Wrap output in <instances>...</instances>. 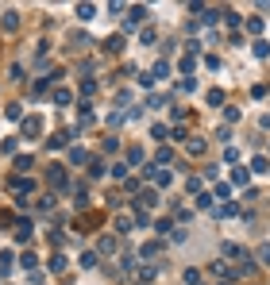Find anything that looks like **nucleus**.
Masks as SVG:
<instances>
[{
  "mask_svg": "<svg viewBox=\"0 0 270 285\" xmlns=\"http://www.w3.org/2000/svg\"><path fill=\"white\" fill-rule=\"evenodd\" d=\"M216 216H239V204L235 201H228V204H220V208H213Z\"/></svg>",
  "mask_w": 270,
  "mask_h": 285,
  "instance_id": "nucleus-18",
  "label": "nucleus"
},
{
  "mask_svg": "<svg viewBox=\"0 0 270 285\" xmlns=\"http://www.w3.org/2000/svg\"><path fill=\"white\" fill-rule=\"evenodd\" d=\"M232 185H247V170H232Z\"/></svg>",
  "mask_w": 270,
  "mask_h": 285,
  "instance_id": "nucleus-46",
  "label": "nucleus"
},
{
  "mask_svg": "<svg viewBox=\"0 0 270 285\" xmlns=\"http://www.w3.org/2000/svg\"><path fill=\"white\" fill-rule=\"evenodd\" d=\"M54 104H58V108L73 104V93H70V89H54Z\"/></svg>",
  "mask_w": 270,
  "mask_h": 285,
  "instance_id": "nucleus-9",
  "label": "nucleus"
},
{
  "mask_svg": "<svg viewBox=\"0 0 270 285\" xmlns=\"http://www.w3.org/2000/svg\"><path fill=\"white\" fill-rule=\"evenodd\" d=\"M16 147H19L16 139H4V143H0V151H4V154H16Z\"/></svg>",
  "mask_w": 270,
  "mask_h": 285,
  "instance_id": "nucleus-50",
  "label": "nucleus"
},
{
  "mask_svg": "<svg viewBox=\"0 0 270 285\" xmlns=\"http://www.w3.org/2000/svg\"><path fill=\"white\" fill-rule=\"evenodd\" d=\"M143 19H147V8H143V4H131V8H127V19H124V31H131V27H139Z\"/></svg>",
  "mask_w": 270,
  "mask_h": 285,
  "instance_id": "nucleus-1",
  "label": "nucleus"
},
{
  "mask_svg": "<svg viewBox=\"0 0 270 285\" xmlns=\"http://www.w3.org/2000/svg\"><path fill=\"white\" fill-rule=\"evenodd\" d=\"M155 231H159V235L162 231H174V224H170V220H155Z\"/></svg>",
  "mask_w": 270,
  "mask_h": 285,
  "instance_id": "nucleus-53",
  "label": "nucleus"
},
{
  "mask_svg": "<svg viewBox=\"0 0 270 285\" xmlns=\"http://www.w3.org/2000/svg\"><path fill=\"white\" fill-rule=\"evenodd\" d=\"M209 104H224V93L220 89H209Z\"/></svg>",
  "mask_w": 270,
  "mask_h": 285,
  "instance_id": "nucleus-51",
  "label": "nucleus"
},
{
  "mask_svg": "<svg viewBox=\"0 0 270 285\" xmlns=\"http://www.w3.org/2000/svg\"><path fill=\"white\" fill-rule=\"evenodd\" d=\"M19 127H23V135H27V139H39V135H43V119H39V116H23V119H19Z\"/></svg>",
  "mask_w": 270,
  "mask_h": 285,
  "instance_id": "nucleus-2",
  "label": "nucleus"
},
{
  "mask_svg": "<svg viewBox=\"0 0 270 285\" xmlns=\"http://www.w3.org/2000/svg\"><path fill=\"white\" fill-rule=\"evenodd\" d=\"M178 93H197V77H181L178 81Z\"/></svg>",
  "mask_w": 270,
  "mask_h": 285,
  "instance_id": "nucleus-25",
  "label": "nucleus"
},
{
  "mask_svg": "<svg viewBox=\"0 0 270 285\" xmlns=\"http://www.w3.org/2000/svg\"><path fill=\"white\" fill-rule=\"evenodd\" d=\"M151 139H170V127H166V123H159V119H155V127H151Z\"/></svg>",
  "mask_w": 270,
  "mask_h": 285,
  "instance_id": "nucleus-20",
  "label": "nucleus"
},
{
  "mask_svg": "<svg viewBox=\"0 0 270 285\" xmlns=\"http://www.w3.org/2000/svg\"><path fill=\"white\" fill-rule=\"evenodd\" d=\"M97 16V4H77V19H93Z\"/></svg>",
  "mask_w": 270,
  "mask_h": 285,
  "instance_id": "nucleus-22",
  "label": "nucleus"
},
{
  "mask_svg": "<svg viewBox=\"0 0 270 285\" xmlns=\"http://www.w3.org/2000/svg\"><path fill=\"white\" fill-rule=\"evenodd\" d=\"M70 139H73V131H58V135H51V143H47V147H51V151H62Z\"/></svg>",
  "mask_w": 270,
  "mask_h": 285,
  "instance_id": "nucleus-5",
  "label": "nucleus"
},
{
  "mask_svg": "<svg viewBox=\"0 0 270 285\" xmlns=\"http://www.w3.org/2000/svg\"><path fill=\"white\" fill-rule=\"evenodd\" d=\"M139 39H143V43H155V39H159V31H155V27H143V31H139Z\"/></svg>",
  "mask_w": 270,
  "mask_h": 285,
  "instance_id": "nucleus-41",
  "label": "nucleus"
},
{
  "mask_svg": "<svg viewBox=\"0 0 270 285\" xmlns=\"http://www.w3.org/2000/svg\"><path fill=\"white\" fill-rule=\"evenodd\" d=\"M97 258H101V254H93V251H85V254H81V266H85V270H93V266H97Z\"/></svg>",
  "mask_w": 270,
  "mask_h": 285,
  "instance_id": "nucleus-38",
  "label": "nucleus"
},
{
  "mask_svg": "<svg viewBox=\"0 0 270 285\" xmlns=\"http://www.w3.org/2000/svg\"><path fill=\"white\" fill-rule=\"evenodd\" d=\"M259 266H270V243L259 247Z\"/></svg>",
  "mask_w": 270,
  "mask_h": 285,
  "instance_id": "nucleus-40",
  "label": "nucleus"
},
{
  "mask_svg": "<svg viewBox=\"0 0 270 285\" xmlns=\"http://www.w3.org/2000/svg\"><path fill=\"white\" fill-rule=\"evenodd\" d=\"M12 166L23 173V170H31V166H35V158H31V154H16V162H12Z\"/></svg>",
  "mask_w": 270,
  "mask_h": 285,
  "instance_id": "nucleus-17",
  "label": "nucleus"
},
{
  "mask_svg": "<svg viewBox=\"0 0 270 285\" xmlns=\"http://www.w3.org/2000/svg\"><path fill=\"white\" fill-rule=\"evenodd\" d=\"M105 50H108V54L124 50V35H108V39H105Z\"/></svg>",
  "mask_w": 270,
  "mask_h": 285,
  "instance_id": "nucleus-12",
  "label": "nucleus"
},
{
  "mask_svg": "<svg viewBox=\"0 0 270 285\" xmlns=\"http://www.w3.org/2000/svg\"><path fill=\"white\" fill-rule=\"evenodd\" d=\"M224 23H228V27H239V16H235V12L228 8V12H224Z\"/></svg>",
  "mask_w": 270,
  "mask_h": 285,
  "instance_id": "nucleus-47",
  "label": "nucleus"
},
{
  "mask_svg": "<svg viewBox=\"0 0 270 285\" xmlns=\"http://www.w3.org/2000/svg\"><path fill=\"white\" fill-rule=\"evenodd\" d=\"M247 31H251L255 39H263V19H259V16H251V19H247Z\"/></svg>",
  "mask_w": 270,
  "mask_h": 285,
  "instance_id": "nucleus-23",
  "label": "nucleus"
},
{
  "mask_svg": "<svg viewBox=\"0 0 270 285\" xmlns=\"http://www.w3.org/2000/svg\"><path fill=\"white\" fill-rule=\"evenodd\" d=\"M213 274L216 278H235V270H228V262H213Z\"/></svg>",
  "mask_w": 270,
  "mask_h": 285,
  "instance_id": "nucleus-27",
  "label": "nucleus"
},
{
  "mask_svg": "<svg viewBox=\"0 0 270 285\" xmlns=\"http://www.w3.org/2000/svg\"><path fill=\"white\" fill-rule=\"evenodd\" d=\"M19 27V16L16 12H4V31H16Z\"/></svg>",
  "mask_w": 270,
  "mask_h": 285,
  "instance_id": "nucleus-28",
  "label": "nucleus"
},
{
  "mask_svg": "<svg viewBox=\"0 0 270 285\" xmlns=\"http://www.w3.org/2000/svg\"><path fill=\"white\" fill-rule=\"evenodd\" d=\"M35 262H39V258H35V254H31V251H27V254H23V258H19V266H23V270H31V274H35Z\"/></svg>",
  "mask_w": 270,
  "mask_h": 285,
  "instance_id": "nucleus-37",
  "label": "nucleus"
},
{
  "mask_svg": "<svg viewBox=\"0 0 270 285\" xmlns=\"http://www.w3.org/2000/svg\"><path fill=\"white\" fill-rule=\"evenodd\" d=\"M12 266H16L12 251H0V274H12Z\"/></svg>",
  "mask_w": 270,
  "mask_h": 285,
  "instance_id": "nucleus-16",
  "label": "nucleus"
},
{
  "mask_svg": "<svg viewBox=\"0 0 270 285\" xmlns=\"http://www.w3.org/2000/svg\"><path fill=\"white\" fill-rule=\"evenodd\" d=\"M213 201H216V197H209V193H201V197H197V208H201V212H213Z\"/></svg>",
  "mask_w": 270,
  "mask_h": 285,
  "instance_id": "nucleus-31",
  "label": "nucleus"
},
{
  "mask_svg": "<svg viewBox=\"0 0 270 285\" xmlns=\"http://www.w3.org/2000/svg\"><path fill=\"white\" fill-rule=\"evenodd\" d=\"M155 278H159V266H155V262H147V266L135 274V285H151Z\"/></svg>",
  "mask_w": 270,
  "mask_h": 285,
  "instance_id": "nucleus-4",
  "label": "nucleus"
},
{
  "mask_svg": "<svg viewBox=\"0 0 270 285\" xmlns=\"http://www.w3.org/2000/svg\"><path fill=\"white\" fill-rule=\"evenodd\" d=\"M16 239H19V243L31 239V220H27V216H19V224H16Z\"/></svg>",
  "mask_w": 270,
  "mask_h": 285,
  "instance_id": "nucleus-6",
  "label": "nucleus"
},
{
  "mask_svg": "<svg viewBox=\"0 0 270 285\" xmlns=\"http://www.w3.org/2000/svg\"><path fill=\"white\" fill-rule=\"evenodd\" d=\"M70 162H73V166H81V162H89V154H85L81 147H73V151H70Z\"/></svg>",
  "mask_w": 270,
  "mask_h": 285,
  "instance_id": "nucleus-29",
  "label": "nucleus"
},
{
  "mask_svg": "<svg viewBox=\"0 0 270 285\" xmlns=\"http://www.w3.org/2000/svg\"><path fill=\"white\" fill-rule=\"evenodd\" d=\"M47 181H51L54 189H70V173L62 170V166H47Z\"/></svg>",
  "mask_w": 270,
  "mask_h": 285,
  "instance_id": "nucleus-3",
  "label": "nucleus"
},
{
  "mask_svg": "<svg viewBox=\"0 0 270 285\" xmlns=\"http://www.w3.org/2000/svg\"><path fill=\"white\" fill-rule=\"evenodd\" d=\"M251 54H255V58H267L270 54V43H267V39H255V43H251Z\"/></svg>",
  "mask_w": 270,
  "mask_h": 285,
  "instance_id": "nucleus-14",
  "label": "nucleus"
},
{
  "mask_svg": "<svg viewBox=\"0 0 270 285\" xmlns=\"http://www.w3.org/2000/svg\"><path fill=\"white\" fill-rule=\"evenodd\" d=\"M73 43H77V47H81V50H85V47H93V39H89V35H81V31H77V35H73Z\"/></svg>",
  "mask_w": 270,
  "mask_h": 285,
  "instance_id": "nucleus-48",
  "label": "nucleus"
},
{
  "mask_svg": "<svg viewBox=\"0 0 270 285\" xmlns=\"http://www.w3.org/2000/svg\"><path fill=\"white\" fill-rule=\"evenodd\" d=\"M112 177H120V181H127V162H120V166H112Z\"/></svg>",
  "mask_w": 270,
  "mask_h": 285,
  "instance_id": "nucleus-45",
  "label": "nucleus"
},
{
  "mask_svg": "<svg viewBox=\"0 0 270 285\" xmlns=\"http://www.w3.org/2000/svg\"><path fill=\"white\" fill-rule=\"evenodd\" d=\"M93 93H97V81H89V77H85V81H81V97H85V101H89V97H93Z\"/></svg>",
  "mask_w": 270,
  "mask_h": 285,
  "instance_id": "nucleus-35",
  "label": "nucleus"
},
{
  "mask_svg": "<svg viewBox=\"0 0 270 285\" xmlns=\"http://www.w3.org/2000/svg\"><path fill=\"white\" fill-rule=\"evenodd\" d=\"M185 151L197 158V154H205V151H209V143H205V139H185Z\"/></svg>",
  "mask_w": 270,
  "mask_h": 285,
  "instance_id": "nucleus-7",
  "label": "nucleus"
},
{
  "mask_svg": "<svg viewBox=\"0 0 270 285\" xmlns=\"http://www.w3.org/2000/svg\"><path fill=\"white\" fill-rule=\"evenodd\" d=\"M62 270H66V258H62V254H54V258H51V274H62Z\"/></svg>",
  "mask_w": 270,
  "mask_h": 285,
  "instance_id": "nucleus-39",
  "label": "nucleus"
},
{
  "mask_svg": "<svg viewBox=\"0 0 270 285\" xmlns=\"http://www.w3.org/2000/svg\"><path fill=\"white\" fill-rule=\"evenodd\" d=\"M47 89H51V77H39V81H35V85H31V97H43V93H47Z\"/></svg>",
  "mask_w": 270,
  "mask_h": 285,
  "instance_id": "nucleus-24",
  "label": "nucleus"
},
{
  "mask_svg": "<svg viewBox=\"0 0 270 285\" xmlns=\"http://www.w3.org/2000/svg\"><path fill=\"white\" fill-rule=\"evenodd\" d=\"M120 266H124V270H135V254H131V251H124V258H120Z\"/></svg>",
  "mask_w": 270,
  "mask_h": 285,
  "instance_id": "nucleus-42",
  "label": "nucleus"
},
{
  "mask_svg": "<svg viewBox=\"0 0 270 285\" xmlns=\"http://www.w3.org/2000/svg\"><path fill=\"white\" fill-rule=\"evenodd\" d=\"M193 69H197V58H181V73H185V77H193Z\"/></svg>",
  "mask_w": 270,
  "mask_h": 285,
  "instance_id": "nucleus-30",
  "label": "nucleus"
},
{
  "mask_svg": "<svg viewBox=\"0 0 270 285\" xmlns=\"http://www.w3.org/2000/svg\"><path fill=\"white\" fill-rule=\"evenodd\" d=\"M4 116H8V119H23V104H8Z\"/></svg>",
  "mask_w": 270,
  "mask_h": 285,
  "instance_id": "nucleus-33",
  "label": "nucleus"
},
{
  "mask_svg": "<svg viewBox=\"0 0 270 285\" xmlns=\"http://www.w3.org/2000/svg\"><path fill=\"white\" fill-rule=\"evenodd\" d=\"M170 158H174V151H170V147H159V158H155V162H162V166H166Z\"/></svg>",
  "mask_w": 270,
  "mask_h": 285,
  "instance_id": "nucleus-44",
  "label": "nucleus"
},
{
  "mask_svg": "<svg viewBox=\"0 0 270 285\" xmlns=\"http://www.w3.org/2000/svg\"><path fill=\"white\" fill-rule=\"evenodd\" d=\"M12 189H16V193H23V197H27V193H31V189H35V181H31V177H12Z\"/></svg>",
  "mask_w": 270,
  "mask_h": 285,
  "instance_id": "nucleus-8",
  "label": "nucleus"
},
{
  "mask_svg": "<svg viewBox=\"0 0 270 285\" xmlns=\"http://www.w3.org/2000/svg\"><path fill=\"white\" fill-rule=\"evenodd\" d=\"M170 181H174V173H170V170H159V177H155V185H159V189H166Z\"/></svg>",
  "mask_w": 270,
  "mask_h": 285,
  "instance_id": "nucleus-34",
  "label": "nucleus"
},
{
  "mask_svg": "<svg viewBox=\"0 0 270 285\" xmlns=\"http://www.w3.org/2000/svg\"><path fill=\"white\" fill-rule=\"evenodd\" d=\"M151 77H155V81L170 77V66H166V62H155V66H151Z\"/></svg>",
  "mask_w": 270,
  "mask_h": 285,
  "instance_id": "nucleus-19",
  "label": "nucleus"
},
{
  "mask_svg": "<svg viewBox=\"0 0 270 285\" xmlns=\"http://www.w3.org/2000/svg\"><path fill=\"white\" fill-rule=\"evenodd\" d=\"M116 251V235H105L101 243H97V254H112Z\"/></svg>",
  "mask_w": 270,
  "mask_h": 285,
  "instance_id": "nucleus-13",
  "label": "nucleus"
},
{
  "mask_svg": "<svg viewBox=\"0 0 270 285\" xmlns=\"http://www.w3.org/2000/svg\"><path fill=\"white\" fill-rule=\"evenodd\" d=\"M155 254H159V239H151V243H143V247H139V258H147V262H151Z\"/></svg>",
  "mask_w": 270,
  "mask_h": 285,
  "instance_id": "nucleus-10",
  "label": "nucleus"
},
{
  "mask_svg": "<svg viewBox=\"0 0 270 285\" xmlns=\"http://www.w3.org/2000/svg\"><path fill=\"white\" fill-rule=\"evenodd\" d=\"M131 224H135L131 216H116V228H120V231H131Z\"/></svg>",
  "mask_w": 270,
  "mask_h": 285,
  "instance_id": "nucleus-43",
  "label": "nucleus"
},
{
  "mask_svg": "<svg viewBox=\"0 0 270 285\" xmlns=\"http://www.w3.org/2000/svg\"><path fill=\"white\" fill-rule=\"evenodd\" d=\"M213 197H216V201H224V204H228V197H232V185H228V181H216Z\"/></svg>",
  "mask_w": 270,
  "mask_h": 285,
  "instance_id": "nucleus-11",
  "label": "nucleus"
},
{
  "mask_svg": "<svg viewBox=\"0 0 270 285\" xmlns=\"http://www.w3.org/2000/svg\"><path fill=\"white\" fill-rule=\"evenodd\" d=\"M220 254H224V258H239V254H243V247H235V243H224V247H220Z\"/></svg>",
  "mask_w": 270,
  "mask_h": 285,
  "instance_id": "nucleus-26",
  "label": "nucleus"
},
{
  "mask_svg": "<svg viewBox=\"0 0 270 285\" xmlns=\"http://www.w3.org/2000/svg\"><path fill=\"white\" fill-rule=\"evenodd\" d=\"M8 81H23V66H12L8 69Z\"/></svg>",
  "mask_w": 270,
  "mask_h": 285,
  "instance_id": "nucleus-49",
  "label": "nucleus"
},
{
  "mask_svg": "<svg viewBox=\"0 0 270 285\" xmlns=\"http://www.w3.org/2000/svg\"><path fill=\"white\" fill-rule=\"evenodd\" d=\"M251 170L255 173H270V162L263 158V154H255V158H251Z\"/></svg>",
  "mask_w": 270,
  "mask_h": 285,
  "instance_id": "nucleus-21",
  "label": "nucleus"
},
{
  "mask_svg": "<svg viewBox=\"0 0 270 285\" xmlns=\"http://www.w3.org/2000/svg\"><path fill=\"white\" fill-rule=\"evenodd\" d=\"M124 162H127V170L139 166V162H143V151H139V147H127V158H124Z\"/></svg>",
  "mask_w": 270,
  "mask_h": 285,
  "instance_id": "nucleus-15",
  "label": "nucleus"
},
{
  "mask_svg": "<svg viewBox=\"0 0 270 285\" xmlns=\"http://www.w3.org/2000/svg\"><path fill=\"white\" fill-rule=\"evenodd\" d=\"M185 193H193V197H201V177H189V181H185Z\"/></svg>",
  "mask_w": 270,
  "mask_h": 285,
  "instance_id": "nucleus-36",
  "label": "nucleus"
},
{
  "mask_svg": "<svg viewBox=\"0 0 270 285\" xmlns=\"http://www.w3.org/2000/svg\"><path fill=\"white\" fill-rule=\"evenodd\" d=\"M105 173V162L101 158H89V177H101Z\"/></svg>",
  "mask_w": 270,
  "mask_h": 285,
  "instance_id": "nucleus-32",
  "label": "nucleus"
},
{
  "mask_svg": "<svg viewBox=\"0 0 270 285\" xmlns=\"http://www.w3.org/2000/svg\"><path fill=\"white\" fill-rule=\"evenodd\" d=\"M124 119H127V112H112V116H108V123H112V127H120Z\"/></svg>",
  "mask_w": 270,
  "mask_h": 285,
  "instance_id": "nucleus-52",
  "label": "nucleus"
}]
</instances>
